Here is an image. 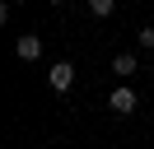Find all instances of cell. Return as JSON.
Masks as SVG:
<instances>
[{
    "label": "cell",
    "instance_id": "6da1fadb",
    "mask_svg": "<svg viewBox=\"0 0 154 149\" xmlns=\"http://www.w3.org/2000/svg\"><path fill=\"white\" fill-rule=\"evenodd\" d=\"M47 84H51L56 93H70V89H75V65H70V61H56V65L47 70Z\"/></svg>",
    "mask_w": 154,
    "mask_h": 149
},
{
    "label": "cell",
    "instance_id": "7a4b0ae2",
    "mask_svg": "<svg viewBox=\"0 0 154 149\" xmlns=\"http://www.w3.org/2000/svg\"><path fill=\"white\" fill-rule=\"evenodd\" d=\"M14 56H19V61H38V56H42V37L23 33L19 42H14Z\"/></svg>",
    "mask_w": 154,
    "mask_h": 149
},
{
    "label": "cell",
    "instance_id": "3957f363",
    "mask_svg": "<svg viewBox=\"0 0 154 149\" xmlns=\"http://www.w3.org/2000/svg\"><path fill=\"white\" fill-rule=\"evenodd\" d=\"M107 107H112L117 117H131V112H135V93H131V89H112V98H107Z\"/></svg>",
    "mask_w": 154,
    "mask_h": 149
},
{
    "label": "cell",
    "instance_id": "277c9868",
    "mask_svg": "<svg viewBox=\"0 0 154 149\" xmlns=\"http://www.w3.org/2000/svg\"><path fill=\"white\" fill-rule=\"evenodd\" d=\"M135 70H140V61H135L131 51H122V56H112V74H122V79H131Z\"/></svg>",
    "mask_w": 154,
    "mask_h": 149
},
{
    "label": "cell",
    "instance_id": "5b68a950",
    "mask_svg": "<svg viewBox=\"0 0 154 149\" xmlns=\"http://www.w3.org/2000/svg\"><path fill=\"white\" fill-rule=\"evenodd\" d=\"M112 9H117V0H89V14L94 19H107Z\"/></svg>",
    "mask_w": 154,
    "mask_h": 149
},
{
    "label": "cell",
    "instance_id": "8992f818",
    "mask_svg": "<svg viewBox=\"0 0 154 149\" xmlns=\"http://www.w3.org/2000/svg\"><path fill=\"white\" fill-rule=\"evenodd\" d=\"M135 42H140V47H145V51H154V28H149V23H145V28H140V37H135Z\"/></svg>",
    "mask_w": 154,
    "mask_h": 149
},
{
    "label": "cell",
    "instance_id": "52a82bcc",
    "mask_svg": "<svg viewBox=\"0 0 154 149\" xmlns=\"http://www.w3.org/2000/svg\"><path fill=\"white\" fill-rule=\"evenodd\" d=\"M51 5H66V0H51Z\"/></svg>",
    "mask_w": 154,
    "mask_h": 149
},
{
    "label": "cell",
    "instance_id": "ba28073f",
    "mask_svg": "<svg viewBox=\"0 0 154 149\" xmlns=\"http://www.w3.org/2000/svg\"><path fill=\"white\" fill-rule=\"evenodd\" d=\"M149 79H154V65H149Z\"/></svg>",
    "mask_w": 154,
    "mask_h": 149
}]
</instances>
